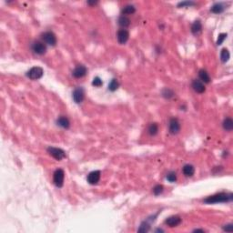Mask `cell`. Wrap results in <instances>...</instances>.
Masks as SVG:
<instances>
[{"label":"cell","mask_w":233,"mask_h":233,"mask_svg":"<svg viewBox=\"0 0 233 233\" xmlns=\"http://www.w3.org/2000/svg\"><path fill=\"white\" fill-rule=\"evenodd\" d=\"M159 131V126L157 123H151L149 127V133L150 134L151 136H155L157 135Z\"/></svg>","instance_id":"cell-23"},{"label":"cell","mask_w":233,"mask_h":233,"mask_svg":"<svg viewBox=\"0 0 233 233\" xmlns=\"http://www.w3.org/2000/svg\"><path fill=\"white\" fill-rule=\"evenodd\" d=\"M87 71V68H86L85 66H83V65H78V66H77V67L75 68V69L73 70L72 75H73V77L76 78H81L84 76H86Z\"/></svg>","instance_id":"cell-10"},{"label":"cell","mask_w":233,"mask_h":233,"mask_svg":"<svg viewBox=\"0 0 233 233\" xmlns=\"http://www.w3.org/2000/svg\"><path fill=\"white\" fill-rule=\"evenodd\" d=\"M195 3L192 1H184V2H180L178 4V7H191L194 6Z\"/></svg>","instance_id":"cell-28"},{"label":"cell","mask_w":233,"mask_h":233,"mask_svg":"<svg viewBox=\"0 0 233 233\" xmlns=\"http://www.w3.org/2000/svg\"><path fill=\"white\" fill-rule=\"evenodd\" d=\"M202 29V25H201V22L199 20H196L194 21V23L192 24L191 26V32L194 34V35H197L199 34Z\"/></svg>","instance_id":"cell-17"},{"label":"cell","mask_w":233,"mask_h":233,"mask_svg":"<svg viewBox=\"0 0 233 233\" xmlns=\"http://www.w3.org/2000/svg\"><path fill=\"white\" fill-rule=\"evenodd\" d=\"M47 152L49 153L50 156H52L56 160H61V159H63L66 158L65 151L63 150H61V149H58V148L49 147L47 149Z\"/></svg>","instance_id":"cell-3"},{"label":"cell","mask_w":233,"mask_h":233,"mask_svg":"<svg viewBox=\"0 0 233 233\" xmlns=\"http://www.w3.org/2000/svg\"><path fill=\"white\" fill-rule=\"evenodd\" d=\"M163 231H163V230H160V229H159V230L156 231V232H163Z\"/></svg>","instance_id":"cell-34"},{"label":"cell","mask_w":233,"mask_h":233,"mask_svg":"<svg viewBox=\"0 0 233 233\" xmlns=\"http://www.w3.org/2000/svg\"><path fill=\"white\" fill-rule=\"evenodd\" d=\"M150 224H149L148 222L144 221V222L141 223V225H140L139 229L137 230V231H138V232H148V231H150Z\"/></svg>","instance_id":"cell-24"},{"label":"cell","mask_w":233,"mask_h":233,"mask_svg":"<svg viewBox=\"0 0 233 233\" xmlns=\"http://www.w3.org/2000/svg\"><path fill=\"white\" fill-rule=\"evenodd\" d=\"M56 123H57V125H58L59 127H61V128H66V129L69 128V127H70L69 119L67 117H65V116L59 117V118L57 119V120H56Z\"/></svg>","instance_id":"cell-14"},{"label":"cell","mask_w":233,"mask_h":233,"mask_svg":"<svg viewBox=\"0 0 233 233\" xmlns=\"http://www.w3.org/2000/svg\"><path fill=\"white\" fill-rule=\"evenodd\" d=\"M117 38H118L119 43L121 44V45H124V44L127 43V41L129 38V32L127 29H119L118 31Z\"/></svg>","instance_id":"cell-8"},{"label":"cell","mask_w":233,"mask_h":233,"mask_svg":"<svg viewBox=\"0 0 233 233\" xmlns=\"http://www.w3.org/2000/svg\"><path fill=\"white\" fill-rule=\"evenodd\" d=\"M233 199L232 193H225L220 192L218 194H215L213 196L208 197L204 199V202L207 204H214V203H225L230 202Z\"/></svg>","instance_id":"cell-1"},{"label":"cell","mask_w":233,"mask_h":233,"mask_svg":"<svg viewBox=\"0 0 233 233\" xmlns=\"http://www.w3.org/2000/svg\"><path fill=\"white\" fill-rule=\"evenodd\" d=\"M100 179V171L99 170H95L90 172L87 175V182L91 185H95L96 184Z\"/></svg>","instance_id":"cell-11"},{"label":"cell","mask_w":233,"mask_h":233,"mask_svg":"<svg viewBox=\"0 0 233 233\" xmlns=\"http://www.w3.org/2000/svg\"><path fill=\"white\" fill-rule=\"evenodd\" d=\"M162 95H163V96H165V97H167V98H170V97H172V96H174V93H173V91H171L170 89L166 88V89L163 90Z\"/></svg>","instance_id":"cell-29"},{"label":"cell","mask_w":233,"mask_h":233,"mask_svg":"<svg viewBox=\"0 0 233 233\" xmlns=\"http://www.w3.org/2000/svg\"><path fill=\"white\" fill-rule=\"evenodd\" d=\"M192 87L193 89L197 92V93H204L206 90L205 86L203 82H201L200 80H198V79H194L193 82H192Z\"/></svg>","instance_id":"cell-13"},{"label":"cell","mask_w":233,"mask_h":233,"mask_svg":"<svg viewBox=\"0 0 233 233\" xmlns=\"http://www.w3.org/2000/svg\"><path fill=\"white\" fill-rule=\"evenodd\" d=\"M165 223L169 227H177L181 223V218L179 216H171L165 220Z\"/></svg>","instance_id":"cell-12"},{"label":"cell","mask_w":233,"mask_h":233,"mask_svg":"<svg viewBox=\"0 0 233 233\" xmlns=\"http://www.w3.org/2000/svg\"><path fill=\"white\" fill-rule=\"evenodd\" d=\"M64 178H65V173H64L63 169L58 168V169H56L55 172H54L53 181H54V184H55L57 188L63 187V185H64Z\"/></svg>","instance_id":"cell-2"},{"label":"cell","mask_w":233,"mask_h":233,"mask_svg":"<svg viewBox=\"0 0 233 233\" xmlns=\"http://www.w3.org/2000/svg\"><path fill=\"white\" fill-rule=\"evenodd\" d=\"M167 179H168L169 182H175V181L177 180V174H176V172H174V171L169 172V173L167 175Z\"/></svg>","instance_id":"cell-26"},{"label":"cell","mask_w":233,"mask_h":233,"mask_svg":"<svg viewBox=\"0 0 233 233\" xmlns=\"http://www.w3.org/2000/svg\"><path fill=\"white\" fill-rule=\"evenodd\" d=\"M225 7H224V5L221 4V3H217V4H214L211 8H210V11L214 14H220L224 11Z\"/></svg>","instance_id":"cell-16"},{"label":"cell","mask_w":233,"mask_h":233,"mask_svg":"<svg viewBox=\"0 0 233 233\" xmlns=\"http://www.w3.org/2000/svg\"><path fill=\"white\" fill-rule=\"evenodd\" d=\"M102 84H103V82H102L101 78H98V77H96L92 81V85L95 86V87H100V86H102Z\"/></svg>","instance_id":"cell-31"},{"label":"cell","mask_w":233,"mask_h":233,"mask_svg":"<svg viewBox=\"0 0 233 233\" xmlns=\"http://www.w3.org/2000/svg\"><path fill=\"white\" fill-rule=\"evenodd\" d=\"M162 192H163V186H162V185H157V186H155L154 189H153V193H154L156 196L160 195Z\"/></svg>","instance_id":"cell-27"},{"label":"cell","mask_w":233,"mask_h":233,"mask_svg":"<svg viewBox=\"0 0 233 233\" xmlns=\"http://www.w3.org/2000/svg\"><path fill=\"white\" fill-rule=\"evenodd\" d=\"M223 230L225 231H228V232H231L233 230V226L232 224H228V225H225L224 227H223Z\"/></svg>","instance_id":"cell-32"},{"label":"cell","mask_w":233,"mask_h":233,"mask_svg":"<svg viewBox=\"0 0 233 233\" xmlns=\"http://www.w3.org/2000/svg\"><path fill=\"white\" fill-rule=\"evenodd\" d=\"M121 12H122V14L123 15L134 14V13L136 12V8H135V7L132 6V5H127V6L124 7Z\"/></svg>","instance_id":"cell-20"},{"label":"cell","mask_w":233,"mask_h":233,"mask_svg":"<svg viewBox=\"0 0 233 233\" xmlns=\"http://www.w3.org/2000/svg\"><path fill=\"white\" fill-rule=\"evenodd\" d=\"M168 129H169L170 134H172V135L178 134L180 130V123H179L178 119H170L169 125H168Z\"/></svg>","instance_id":"cell-7"},{"label":"cell","mask_w":233,"mask_h":233,"mask_svg":"<svg viewBox=\"0 0 233 233\" xmlns=\"http://www.w3.org/2000/svg\"><path fill=\"white\" fill-rule=\"evenodd\" d=\"M41 38L43 39V41L45 42L46 44L49 45V46H56V37L53 32L47 31L42 34Z\"/></svg>","instance_id":"cell-5"},{"label":"cell","mask_w":233,"mask_h":233,"mask_svg":"<svg viewBox=\"0 0 233 233\" xmlns=\"http://www.w3.org/2000/svg\"><path fill=\"white\" fill-rule=\"evenodd\" d=\"M199 77L201 82H210V78H209V76H208V73L206 70H204V69H200V70L199 71Z\"/></svg>","instance_id":"cell-18"},{"label":"cell","mask_w":233,"mask_h":233,"mask_svg":"<svg viewBox=\"0 0 233 233\" xmlns=\"http://www.w3.org/2000/svg\"><path fill=\"white\" fill-rule=\"evenodd\" d=\"M118 22H119V25L124 28H128V27L130 25V19H129L128 17H127L126 16H119Z\"/></svg>","instance_id":"cell-19"},{"label":"cell","mask_w":233,"mask_h":233,"mask_svg":"<svg viewBox=\"0 0 233 233\" xmlns=\"http://www.w3.org/2000/svg\"><path fill=\"white\" fill-rule=\"evenodd\" d=\"M183 173L186 177H192L195 173V168L192 165H185L183 167Z\"/></svg>","instance_id":"cell-15"},{"label":"cell","mask_w":233,"mask_h":233,"mask_svg":"<svg viewBox=\"0 0 233 233\" xmlns=\"http://www.w3.org/2000/svg\"><path fill=\"white\" fill-rule=\"evenodd\" d=\"M226 38H227V34L226 33H221V34H219V38H218V40H217V45L219 46V45H221L223 41L226 39Z\"/></svg>","instance_id":"cell-30"},{"label":"cell","mask_w":233,"mask_h":233,"mask_svg":"<svg viewBox=\"0 0 233 233\" xmlns=\"http://www.w3.org/2000/svg\"><path fill=\"white\" fill-rule=\"evenodd\" d=\"M199 231H200V232H204V230H199V229L194 230V232H199Z\"/></svg>","instance_id":"cell-33"},{"label":"cell","mask_w":233,"mask_h":233,"mask_svg":"<svg viewBox=\"0 0 233 233\" xmlns=\"http://www.w3.org/2000/svg\"><path fill=\"white\" fill-rule=\"evenodd\" d=\"M119 87V83L117 79H112L109 85V89L110 91H116Z\"/></svg>","instance_id":"cell-25"},{"label":"cell","mask_w":233,"mask_h":233,"mask_svg":"<svg viewBox=\"0 0 233 233\" xmlns=\"http://www.w3.org/2000/svg\"><path fill=\"white\" fill-rule=\"evenodd\" d=\"M44 74V70L40 67H34L28 72L27 76L32 80H37L41 78Z\"/></svg>","instance_id":"cell-4"},{"label":"cell","mask_w":233,"mask_h":233,"mask_svg":"<svg viewBox=\"0 0 233 233\" xmlns=\"http://www.w3.org/2000/svg\"><path fill=\"white\" fill-rule=\"evenodd\" d=\"M223 128L227 131H231L233 129V120L231 118H227L223 121Z\"/></svg>","instance_id":"cell-21"},{"label":"cell","mask_w":233,"mask_h":233,"mask_svg":"<svg viewBox=\"0 0 233 233\" xmlns=\"http://www.w3.org/2000/svg\"><path fill=\"white\" fill-rule=\"evenodd\" d=\"M32 49L38 55H44L47 51V47L43 42L36 41L32 45Z\"/></svg>","instance_id":"cell-6"},{"label":"cell","mask_w":233,"mask_h":233,"mask_svg":"<svg viewBox=\"0 0 233 233\" xmlns=\"http://www.w3.org/2000/svg\"><path fill=\"white\" fill-rule=\"evenodd\" d=\"M73 99L76 103L79 104L81 103L83 100H84V97H85V92H84V89L82 87H77L74 91H73Z\"/></svg>","instance_id":"cell-9"},{"label":"cell","mask_w":233,"mask_h":233,"mask_svg":"<svg viewBox=\"0 0 233 233\" xmlns=\"http://www.w3.org/2000/svg\"><path fill=\"white\" fill-rule=\"evenodd\" d=\"M230 52H229V50L228 49H226V48H223L222 50H221V52H220V58H221V61L222 62H227L229 59H230Z\"/></svg>","instance_id":"cell-22"}]
</instances>
